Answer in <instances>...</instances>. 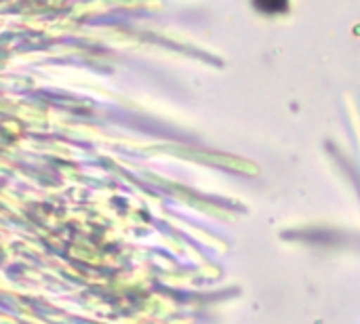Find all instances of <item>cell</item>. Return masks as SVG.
<instances>
[{"label": "cell", "mask_w": 360, "mask_h": 324, "mask_svg": "<svg viewBox=\"0 0 360 324\" xmlns=\"http://www.w3.org/2000/svg\"><path fill=\"white\" fill-rule=\"evenodd\" d=\"M289 0H255V4L264 11V13H281L287 8Z\"/></svg>", "instance_id": "cell-1"}]
</instances>
